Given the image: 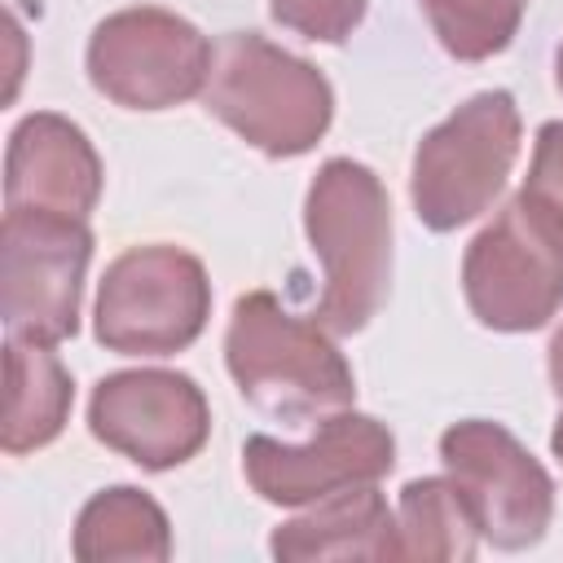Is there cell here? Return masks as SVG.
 Masks as SVG:
<instances>
[{
	"label": "cell",
	"instance_id": "6da1fadb",
	"mask_svg": "<svg viewBox=\"0 0 563 563\" xmlns=\"http://www.w3.org/2000/svg\"><path fill=\"white\" fill-rule=\"evenodd\" d=\"M303 229L325 268L312 321L330 334L365 330L391 286V202L383 180L352 158L321 163L308 185Z\"/></svg>",
	"mask_w": 563,
	"mask_h": 563
},
{
	"label": "cell",
	"instance_id": "7a4b0ae2",
	"mask_svg": "<svg viewBox=\"0 0 563 563\" xmlns=\"http://www.w3.org/2000/svg\"><path fill=\"white\" fill-rule=\"evenodd\" d=\"M224 365L238 391L277 418L339 413L356 396L352 365L330 343V330L286 312L268 290H251L233 303Z\"/></svg>",
	"mask_w": 563,
	"mask_h": 563
},
{
	"label": "cell",
	"instance_id": "3957f363",
	"mask_svg": "<svg viewBox=\"0 0 563 563\" xmlns=\"http://www.w3.org/2000/svg\"><path fill=\"white\" fill-rule=\"evenodd\" d=\"M202 101L224 128L268 158L308 154L334 119L325 75L255 31H233L216 44Z\"/></svg>",
	"mask_w": 563,
	"mask_h": 563
},
{
	"label": "cell",
	"instance_id": "277c9868",
	"mask_svg": "<svg viewBox=\"0 0 563 563\" xmlns=\"http://www.w3.org/2000/svg\"><path fill=\"white\" fill-rule=\"evenodd\" d=\"M462 290L479 325L541 330L563 308V216L519 189L466 246Z\"/></svg>",
	"mask_w": 563,
	"mask_h": 563
},
{
	"label": "cell",
	"instance_id": "5b68a950",
	"mask_svg": "<svg viewBox=\"0 0 563 563\" xmlns=\"http://www.w3.org/2000/svg\"><path fill=\"white\" fill-rule=\"evenodd\" d=\"M515 154H519L515 97L493 88L462 101L413 150L409 198L418 220L435 233H449L484 216L501 194Z\"/></svg>",
	"mask_w": 563,
	"mask_h": 563
},
{
	"label": "cell",
	"instance_id": "8992f818",
	"mask_svg": "<svg viewBox=\"0 0 563 563\" xmlns=\"http://www.w3.org/2000/svg\"><path fill=\"white\" fill-rule=\"evenodd\" d=\"M211 317V282L198 255L154 242L123 251L97 290V343L119 356L185 352Z\"/></svg>",
	"mask_w": 563,
	"mask_h": 563
},
{
	"label": "cell",
	"instance_id": "52a82bcc",
	"mask_svg": "<svg viewBox=\"0 0 563 563\" xmlns=\"http://www.w3.org/2000/svg\"><path fill=\"white\" fill-rule=\"evenodd\" d=\"M92 260L88 220L48 211H4L0 224V312L9 339L62 343L79 325L84 273Z\"/></svg>",
	"mask_w": 563,
	"mask_h": 563
},
{
	"label": "cell",
	"instance_id": "ba28073f",
	"mask_svg": "<svg viewBox=\"0 0 563 563\" xmlns=\"http://www.w3.org/2000/svg\"><path fill=\"white\" fill-rule=\"evenodd\" d=\"M216 48L180 13L141 4L97 22L88 40V79L123 110H167L207 88Z\"/></svg>",
	"mask_w": 563,
	"mask_h": 563
},
{
	"label": "cell",
	"instance_id": "9c48e42d",
	"mask_svg": "<svg viewBox=\"0 0 563 563\" xmlns=\"http://www.w3.org/2000/svg\"><path fill=\"white\" fill-rule=\"evenodd\" d=\"M440 462L471 501L484 541L497 550H528L545 537L554 515V479L501 422H453L440 435Z\"/></svg>",
	"mask_w": 563,
	"mask_h": 563
},
{
	"label": "cell",
	"instance_id": "30bf717a",
	"mask_svg": "<svg viewBox=\"0 0 563 563\" xmlns=\"http://www.w3.org/2000/svg\"><path fill=\"white\" fill-rule=\"evenodd\" d=\"M92 435L145 471H172L189 462L211 435V409L202 387L176 369H119L92 387Z\"/></svg>",
	"mask_w": 563,
	"mask_h": 563
},
{
	"label": "cell",
	"instance_id": "8fae6325",
	"mask_svg": "<svg viewBox=\"0 0 563 563\" xmlns=\"http://www.w3.org/2000/svg\"><path fill=\"white\" fill-rule=\"evenodd\" d=\"M396 466L391 431L369 413H330L308 444L251 435L242 444L246 484L273 506H308L330 493L374 484Z\"/></svg>",
	"mask_w": 563,
	"mask_h": 563
},
{
	"label": "cell",
	"instance_id": "7c38bea8",
	"mask_svg": "<svg viewBox=\"0 0 563 563\" xmlns=\"http://www.w3.org/2000/svg\"><path fill=\"white\" fill-rule=\"evenodd\" d=\"M101 198V158L84 128L62 114H26L4 154V211L88 220Z\"/></svg>",
	"mask_w": 563,
	"mask_h": 563
},
{
	"label": "cell",
	"instance_id": "4fadbf2b",
	"mask_svg": "<svg viewBox=\"0 0 563 563\" xmlns=\"http://www.w3.org/2000/svg\"><path fill=\"white\" fill-rule=\"evenodd\" d=\"M273 559L308 563V559H405L400 519L383 501L374 484H356L321 497L308 515L282 523L268 541Z\"/></svg>",
	"mask_w": 563,
	"mask_h": 563
},
{
	"label": "cell",
	"instance_id": "5bb4252c",
	"mask_svg": "<svg viewBox=\"0 0 563 563\" xmlns=\"http://www.w3.org/2000/svg\"><path fill=\"white\" fill-rule=\"evenodd\" d=\"M4 427L0 444L4 453H31L62 435L75 400V383L66 365L44 347L26 339H9L4 347Z\"/></svg>",
	"mask_w": 563,
	"mask_h": 563
},
{
	"label": "cell",
	"instance_id": "9a60e30c",
	"mask_svg": "<svg viewBox=\"0 0 563 563\" xmlns=\"http://www.w3.org/2000/svg\"><path fill=\"white\" fill-rule=\"evenodd\" d=\"M70 550L84 563H114V559L163 563L172 554V528H167L163 506L150 493L119 484V488L97 493L79 510Z\"/></svg>",
	"mask_w": 563,
	"mask_h": 563
},
{
	"label": "cell",
	"instance_id": "2e32d148",
	"mask_svg": "<svg viewBox=\"0 0 563 563\" xmlns=\"http://www.w3.org/2000/svg\"><path fill=\"white\" fill-rule=\"evenodd\" d=\"M400 545L405 559H471L479 523L453 479H409L400 488Z\"/></svg>",
	"mask_w": 563,
	"mask_h": 563
},
{
	"label": "cell",
	"instance_id": "e0dca14e",
	"mask_svg": "<svg viewBox=\"0 0 563 563\" xmlns=\"http://www.w3.org/2000/svg\"><path fill=\"white\" fill-rule=\"evenodd\" d=\"M418 4L427 9L444 53L457 62H484L501 53L515 40L528 9V0H418Z\"/></svg>",
	"mask_w": 563,
	"mask_h": 563
},
{
	"label": "cell",
	"instance_id": "ac0fdd59",
	"mask_svg": "<svg viewBox=\"0 0 563 563\" xmlns=\"http://www.w3.org/2000/svg\"><path fill=\"white\" fill-rule=\"evenodd\" d=\"M365 9L369 0H268L273 22L317 44H343L361 26Z\"/></svg>",
	"mask_w": 563,
	"mask_h": 563
},
{
	"label": "cell",
	"instance_id": "d6986e66",
	"mask_svg": "<svg viewBox=\"0 0 563 563\" xmlns=\"http://www.w3.org/2000/svg\"><path fill=\"white\" fill-rule=\"evenodd\" d=\"M523 189L537 194V198H545V202L563 216V123H559V119H554V123H541Z\"/></svg>",
	"mask_w": 563,
	"mask_h": 563
},
{
	"label": "cell",
	"instance_id": "ffe728a7",
	"mask_svg": "<svg viewBox=\"0 0 563 563\" xmlns=\"http://www.w3.org/2000/svg\"><path fill=\"white\" fill-rule=\"evenodd\" d=\"M545 365H550V387L563 396V330L550 339V361Z\"/></svg>",
	"mask_w": 563,
	"mask_h": 563
},
{
	"label": "cell",
	"instance_id": "44dd1931",
	"mask_svg": "<svg viewBox=\"0 0 563 563\" xmlns=\"http://www.w3.org/2000/svg\"><path fill=\"white\" fill-rule=\"evenodd\" d=\"M550 449H554V457L563 462V413L554 418V431H550Z\"/></svg>",
	"mask_w": 563,
	"mask_h": 563
},
{
	"label": "cell",
	"instance_id": "7402d4cb",
	"mask_svg": "<svg viewBox=\"0 0 563 563\" xmlns=\"http://www.w3.org/2000/svg\"><path fill=\"white\" fill-rule=\"evenodd\" d=\"M554 79H559V92H563V44H559V53H554Z\"/></svg>",
	"mask_w": 563,
	"mask_h": 563
}]
</instances>
